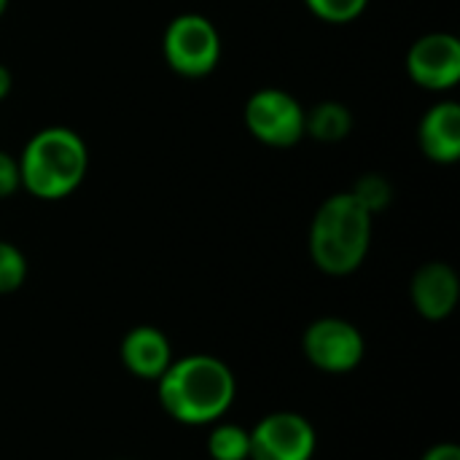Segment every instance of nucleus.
<instances>
[{
  "instance_id": "f257e3e1",
  "label": "nucleus",
  "mask_w": 460,
  "mask_h": 460,
  "mask_svg": "<svg viewBox=\"0 0 460 460\" xmlns=\"http://www.w3.org/2000/svg\"><path fill=\"white\" fill-rule=\"evenodd\" d=\"M156 396L167 418L181 426H213L224 420L237 396L229 364L208 353L172 358L156 380Z\"/></svg>"
},
{
  "instance_id": "f03ea898",
  "label": "nucleus",
  "mask_w": 460,
  "mask_h": 460,
  "mask_svg": "<svg viewBox=\"0 0 460 460\" xmlns=\"http://www.w3.org/2000/svg\"><path fill=\"white\" fill-rule=\"evenodd\" d=\"M22 189L40 202H62L73 197L89 172L86 140L62 124L38 129L16 156Z\"/></svg>"
},
{
  "instance_id": "7ed1b4c3",
  "label": "nucleus",
  "mask_w": 460,
  "mask_h": 460,
  "mask_svg": "<svg viewBox=\"0 0 460 460\" xmlns=\"http://www.w3.org/2000/svg\"><path fill=\"white\" fill-rule=\"evenodd\" d=\"M375 216L350 191L332 194L310 221L307 248L313 264L329 278H348L361 270L372 248Z\"/></svg>"
},
{
  "instance_id": "20e7f679",
  "label": "nucleus",
  "mask_w": 460,
  "mask_h": 460,
  "mask_svg": "<svg viewBox=\"0 0 460 460\" xmlns=\"http://www.w3.org/2000/svg\"><path fill=\"white\" fill-rule=\"evenodd\" d=\"M162 54L167 67L183 78L210 75L224 54V40L218 27L197 11L178 13L170 19L162 35Z\"/></svg>"
},
{
  "instance_id": "39448f33",
  "label": "nucleus",
  "mask_w": 460,
  "mask_h": 460,
  "mask_svg": "<svg viewBox=\"0 0 460 460\" xmlns=\"http://www.w3.org/2000/svg\"><path fill=\"white\" fill-rule=\"evenodd\" d=\"M248 132L267 148H294L305 135L307 108L286 89H256L243 108Z\"/></svg>"
},
{
  "instance_id": "423d86ee",
  "label": "nucleus",
  "mask_w": 460,
  "mask_h": 460,
  "mask_svg": "<svg viewBox=\"0 0 460 460\" xmlns=\"http://www.w3.org/2000/svg\"><path fill=\"white\" fill-rule=\"evenodd\" d=\"M302 353L305 358L326 375H348L358 369L367 356L364 334L356 323L326 315L315 318L302 334Z\"/></svg>"
},
{
  "instance_id": "0eeeda50",
  "label": "nucleus",
  "mask_w": 460,
  "mask_h": 460,
  "mask_svg": "<svg viewBox=\"0 0 460 460\" xmlns=\"http://www.w3.org/2000/svg\"><path fill=\"white\" fill-rule=\"evenodd\" d=\"M251 431V460H313L318 434L299 412L264 415Z\"/></svg>"
},
{
  "instance_id": "6e6552de",
  "label": "nucleus",
  "mask_w": 460,
  "mask_h": 460,
  "mask_svg": "<svg viewBox=\"0 0 460 460\" xmlns=\"http://www.w3.org/2000/svg\"><path fill=\"white\" fill-rule=\"evenodd\" d=\"M404 67L415 86L453 92L460 81V40L453 32H426L410 46Z\"/></svg>"
},
{
  "instance_id": "1a4fd4ad",
  "label": "nucleus",
  "mask_w": 460,
  "mask_h": 460,
  "mask_svg": "<svg viewBox=\"0 0 460 460\" xmlns=\"http://www.w3.org/2000/svg\"><path fill=\"white\" fill-rule=\"evenodd\" d=\"M410 302L420 318L431 323L447 321L460 302L458 272L447 261H429L418 267L410 280Z\"/></svg>"
},
{
  "instance_id": "9d476101",
  "label": "nucleus",
  "mask_w": 460,
  "mask_h": 460,
  "mask_svg": "<svg viewBox=\"0 0 460 460\" xmlns=\"http://www.w3.org/2000/svg\"><path fill=\"white\" fill-rule=\"evenodd\" d=\"M119 353H121L124 369L132 377L148 380V383H156L172 364V345L167 334L148 323L129 329L121 340Z\"/></svg>"
},
{
  "instance_id": "9b49d317",
  "label": "nucleus",
  "mask_w": 460,
  "mask_h": 460,
  "mask_svg": "<svg viewBox=\"0 0 460 460\" xmlns=\"http://www.w3.org/2000/svg\"><path fill=\"white\" fill-rule=\"evenodd\" d=\"M418 143L426 159L434 164H456L460 159V105L456 100L434 102L420 124Z\"/></svg>"
},
{
  "instance_id": "f8f14e48",
  "label": "nucleus",
  "mask_w": 460,
  "mask_h": 460,
  "mask_svg": "<svg viewBox=\"0 0 460 460\" xmlns=\"http://www.w3.org/2000/svg\"><path fill=\"white\" fill-rule=\"evenodd\" d=\"M356 127L353 111L340 100H323L307 111L305 119V135H310L318 143H342Z\"/></svg>"
},
{
  "instance_id": "ddd939ff",
  "label": "nucleus",
  "mask_w": 460,
  "mask_h": 460,
  "mask_svg": "<svg viewBox=\"0 0 460 460\" xmlns=\"http://www.w3.org/2000/svg\"><path fill=\"white\" fill-rule=\"evenodd\" d=\"M210 460H251V431L237 423H213L208 434Z\"/></svg>"
},
{
  "instance_id": "4468645a",
  "label": "nucleus",
  "mask_w": 460,
  "mask_h": 460,
  "mask_svg": "<svg viewBox=\"0 0 460 460\" xmlns=\"http://www.w3.org/2000/svg\"><path fill=\"white\" fill-rule=\"evenodd\" d=\"M350 194L361 202V208H364L369 216L385 213V210L394 205V197H396L394 183H391L385 175H380V172H367V175H361V178L353 183Z\"/></svg>"
},
{
  "instance_id": "2eb2a0df",
  "label": "nucleus",
  "mask_w": 460,
  "mask_h": 460,
  "mask_svg": "<svg viewBox=\"0 0 460 460\" xmlns=\"http://www.w3.org/2000/svg\"><path fill=\"white\" fill-rule=\"evenodd\" d=\"M307 11L326 24H350L364 16L369 0H302Z\"/></svg>"
},
{
  "instance_id": "dca6fc26",
  "label": "nucleus",
  "mask_w": 460,
  "mask_h": 460,
  "mask_svg": "<svg viewBox=\"0 0 460 460\" xmlns=\"http://www.w3.org/2000/svg\"><path fill=\"white\" fill-rule=\"evenodd\" d=\"M27 256L8 240H0V296L19 291L27 280Z\"/></svg>"
},
{
  "instance_id": "f3484780",
  "label": "nucleus",
  "mask_w": 460,
  "mask_h": 460,
  "mask_svg": "<svg viewBox=\"0 0 460 460\" xmlns=\"http://www.w3.org/2000/svg\"><path fill=\"white\" fill-rule=\"evenodd\" d=\"M19 189H22L19 162H16V156H11L8 151H0V199L13 197Z\"/></svg>"
},
{
  "instance_id": "a211bd4d",
  "label": "nucleus",
  "mask_w": 460,
  "mask_h": 460,
  "mask_svg": "<svg viewBox=\"0 0 460 460\" xmlns=\"http://www.w3.org/2000/svg\"><path fill=\"white\" fill-rule=\"evenodd\" d=\"M420 460H460V447L453 442H439V445L429 447Z\"/></svg>"
},
{
  "instance_id": "6ab92c4d",
  "label": "nucleus",
  "mask_w": 460,
  "mask_h": 460,
  "mask_svg": "<svg viewBox=\"0 0 460 460\" xmlns=\"http://www.w3.org/2000/svg\"><path fill=\"white\" fill-rule=\"evenodd\" d=\"M11 89H13V73L5 65H0V102L11 94Z\"/></svg>"
},
{
  "instance_id": "aec40b11",
  "label": "nucleus",
  "mask_w": 460,
  "mask_h": 460,
  "mask_svg": "<svg viewBox=\"0 0 460 460\" xmlns=\"http://www.w3.org/2000/svg\"><path fill=\"white\" fill-rule=\"evenodd\" d=\"M8 3H11V0H0V16H3L5 11H8Z\"/></svg>"
}]
</instances>
